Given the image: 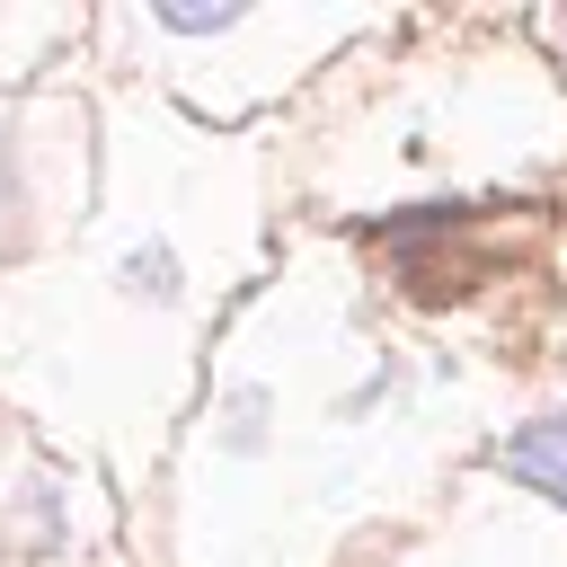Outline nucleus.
Instances as JSON below:
<instances>
[{
  "label": "nucleus",
  "instance_id": "obj_1",
  "mask_svg": "<svg viewBox=\"0 0 567 567\" xmlns=\"http://www.w3.org/2000/svg\"><path fill=\"white\" fill-rule=\"evenodd\" d=\"M496 470L567 505V416H540V425H523V434H514V443L496 452Z\"/></svg>",
  "mask_w": 567,
  "mask_h": 567
},
{
  "label": "nucleus",
  "instance_id": "obj_2",
  "mask_svg": "<svg viewBox=\"0 0 567 567\" xmlns=\"http://www.w3.org/2000/svg\"><path fill=\"white\" fill-rule=\"evenodd\" d=\"M159 27H177V35H221L230 9H159Z\"/></svg>",
  "mask_w": 567,
  "mask_h": 567
}]
</instances>
